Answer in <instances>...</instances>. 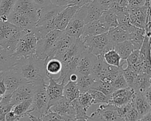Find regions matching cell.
I'll return each instance as SVG.
<instances>
[{"label": "cell", "instance_id": "cell-35", "mask_svg": "<svg viewBox=\"0 0 151 121\" xmlns=\"http://www.w3.org/2000/svg\"><path fill=\"white\" fill-rule=\"evenodd\" d=\"M99 19L106 23L110 28L118 26L117 15L110 10L103 11Z\"/></svg>", "mask_w": 151, "mask_h": 121}, {"label": "cell", "instance_id": "cell-41", "mask_svg": "<svg viewBox=\"0 0 151 121\" xmlns=\"http://www.w3.org/2000/svg\"><path fill=\"white\" fill-rule=\"evenodd\" d=\"M134 99V98H133ZM140 119V116L135 108L134 104L133 99L131 101L129 107L125 115L124 116V121H132V120H139Z\"/></svg>", "mask_w": 151, "mask_h": 121}, {"label": "cell", "instance_id": "cell-57", "mask_svg": "<svg viewBox=\"0 0 151 121\" xmlns=\"http://www.w3.org/2000/svg\"><path fill=\"white\" fill-rule=\"evenodd\" d=\"M0 1H1V0H0Z\"/></svg>", "mask_w": 151, "mask_h": 121}, {"label": "cell", "instance_id": "cell-52", "mask_svg": "<svg viewBox=\"0 0 151 121\" xmlns=\"http://www.w3.org/2000/svg\"><path fill=\"white\" fill-rule=\"evenodd\" d=\"M115 1L118 4V5L123 8L125 11H127V6H128V3L127 0H115Z\"/></svg>", "mask_w": 151, "mask_h": 121}, {"label": "cell", "instance_id": "cell-29", "mask_svg": "<svg viewBox=\"0 0 151 121\" xmlns=\"http://www.w3.org/2000/svg\"><path fill=\"white\" fill-rule=\"evenodd\" d=\"M80 93L77 83L75 82L68 81L64 86L63 96L69 102L78 98Z\"/></svg>", "mask_w": 151, "mask_h": 121}, {"label": "cell", "instance_id": "cell-45", "mask_svg": "<svg viewBox=\"0 0 151 121\" xmlns=\"http://www.w3.org/2000/svg\"><path fill=\"white\" fill-rule=\"evenodd\" d=\"M97 4L99 5V6L101 7V8L103 10H107L110 6V5L111 4V3L114 1V0H95Z\"/></svg>", "mask_w": 151, "mask_h": 121}, {"label": "cell", "instance_id": "cell-47", "mask_svg": "<svg viewBox=\"0 0 151 121\" xmlns=\"http://www.w3.org/2000/svg\"><path fill=\"white\" fill-rule=\"evenodd\" d=\"M19 118L12 112V110L9 111L5 116V120L8 121H15L19 120Z\"/></svg>", "mask_w": 151, "mask_h": 121}, {"label": "cell", "instance_id": "cell-32", "mask_svg": "<svg viewBox=\"0 0 151 121\" xmlns=\"http://www.w3.org/2000/svg\"><path fill=\"white\" fill-rule=\"evenodd\" d=\"M91 89L99 90L103 93L109 97L111 94V93L115 90V89L112 86L111 83L107 81H101L100 80H96V81L92 85Z\"/></svg>", "mask_w": 151, "mask_h": 121}, {"label": "cell", "instance_id": "cell-46", "mask_svg": "<svg viewBox=\"0 0 151 121\" xmlns=\"http://www.w3.org/2000/svg\"><path fill=\"white\" fill-rule=\"evenodd\" d=\"M128 6L135 8L142 6L146 2V0H127Z\"/></svg>", "mask_w": 151, "mask_h": 121}, {"label": "cell", "instance_id": "cell-51", "mask_svg": "<svg viewBox=\"0 0 151 121\" xmlns=\"http://www.w3.org/2000/svg\"><path fill=\"white\" fill-rule=\"evenodd\" d=\"M84 4H86V0H68V5H78L80 7Z\"/></svg>", "mask_w": 151, "mask_h": 121}, {"label": "cell", "instance_id": "cell-40", "mask_svg": "<svg viewBox=\"0 0 151 121\" xmlns=\"http://www.w3.org/2000/svg\"><path fill=\"white\" fill-rule=\"evenodd\" d=\"M122 68H122L121 70L119 71L118 74L113 79L112 82L111 83V84L112 85V86L114 87L115 90L128 87L127 82L122 73Z\"/></svg>", "mask_w": 151, "mask_h": 121}, {"label": "cell", "instance_id": "cell-43", "mask_svg": "<svg viewBox=\"0 0 151 121\" xmlns=\"http://www.w3.org/2000/svg\"><path fill=\"white\" fill-rule=\"evenodd\" d=\"M41 120H67V118L55 112H54L50 109H48L47 112L42 117Z\"/></svg>", "mask_w": 151, "mask_h": 121}, {"label": "cell", "instance_id": "cell-49", "mask_svg": "<svg viewBox=\"0 0 151 121\" xmlns=\"http://www.w3.org/2000/svg\"><path fill=\"white\" fill-rule=\"evenodd\" d=\"M39 8L45 6L47 5L50 4V0H31Z\"/></svg>", "mask_w": 151, "mask_h": 121}, {"label": "cell", "instance_id": "cell-12", "mask_svg": "<svg viewBox=\"0 0 151 121\" xmlns=\"http://www.w3.org/2000/svg\"><path fill=\"white\" fill-rule=\"evenodd\" d=\"M2 79L5 86L7 94H12L21 84L27 82L18 71L14 70L2 71Z\"/></svg>", "mask_w": 151, "mask_h": 121}, {"label": "cell", "instance_id": "cell-21", "mask_svg": "<svg viewBox=\"0 0 151 121\" xmlns=\"http://www.w3.org/2000/svg\"><path fill=\"white\" fill-rule=\"evenodd\" d=\"M117 106L110 103L101 104L97 110L99 112L103 120H120L116 110Z\"/></svg>", "mask_w": 151, "mask_h": 121}, {"label": "cell", "instance_id": "cell-53", "mask_svg": "<svg viewBox=\"0 0 151 121\" xmlns=\"http://www.w3.org/2000/svg\"><path fill=\"white\" fill-rule=\"evenodd\" d=\"M139 120L142 121H151V111L146 113V114L142 116Z\"/></svg>", "mask_w": 151, "mask_h": 121}, {"label": "cell", "instance_id": "cell-19", "mask_svg": "<svg viewBox=\"0 0 151 121\" xmlns=\"http://www.w3.org/2000/svg\"><path fill=\"white\" fill-rule=\"evenodd\" d=\"M109 26L99 18L97 20L88 22L84 26L82 33L80 37L93 36L104 33L109 31Z\"/></svg>", "mask_w": 151, "mask_h": 121}, {"label": "cell", "instance_id": "cell-27", "mask_svg": "<svg viewBox=\"0 0 151 121\" xmlns=\"http://www.w3.org/2000/svg\"><path fill=\"white\" fill-rule=\"evenodd\" d=\"M146 31L145 29L135 27V28L129 33V40L132 43L134 50H139L143 41Z\"/></svg>", "mask_w": 151, "mask_h": 121}, {"label": "cell", "instance_id": "cell-24", "mask_svg": "<svg viewBox=\"0 0 151 121\" xmlns=\"http://www.w3.org/2000/svg\"><path fill=\"white\" fill-rule=\"evenodd\" d=\"M113 49L119 54L122 60H126L129 54L134 50L133 45L129 40L114 43Z\"/></svg>", "mask_w": 151, "mask_h": 121}, {"label": "cell", "instance_id": "cell-28", "mask_svg": "<svg viewBox=\"0 0 151 121\" xmlns=\"http://www.w3.org/2000/svg\"><path fill=\"white\" fill-rule=\"evenodd\" d=\"M96 79L91 74H80L76 82L80 93L88 91L91 89Z\"/></svg>", "mask_w": 151, "mask_h": 121}, {"label": "cell", "instance_id": "cell-26", "mask_svg": "<svg viewBox=\"0 0 151 121\" xmlns=\"http://www.w3.org/2000/svg\"><path fill=\"white\" fill-rule=\"evenodd\" d=\"M32 99H29L14 105L11 110L19 118L26 117L31 112Z\"/></svg>", "mask_w": 151, "mask_h": 121}, {"label": "cell", "instance_id": "cell-15", "mask_svg": "<svg viewBox=\"0 0 151 121\" xmlns=\"http://www.w3.org/2000/svg\"><path fill=\"white\" fill-rule=\"evenodd\" d=\"M38 9L39 8L31 0H17L12 11L27 16L37 23Z\"/></svg>", "mask_w": 151, "mask_h": 121}, {"label": "cell", "instance_id": "cell-2", "mask_svg": "<svg viewBox=\"0 0 151 121\" xmlns=\"http://www.w3.org/2000/svg\"><path fill=\"white\" fill-rule=\"evenodd\" d=\"M47 79H41L33 83L34 91L31 97V112L28 115L31 120H41L48 109V97L46 91Z\"/></svg>", "mask_w": 151, "mask_h": 121}, {"label": "cell", "instance_id": "cell-48", "mask_svg": "<svg viewBox=\"0 0 151 121\" xmlns=\"http://www.w3.org/2000/svg\"><path fill=\"white\" fill-rule=\"evenodd\" d=\"M87 120H103L99 112L96 110L93 112L90 116H88Z\"/></svg>", "mask_w": 151, "mask_h": 121}, {"label": "cell", "instance_id": "cell-17", "mask_svg": "<svg viewBox=\"0 0 151 121\" xmlns=\"http://www.w3.org/2000/svg\"><path fill=\"white\" fill-rule=\"evenodd\" d=\"M50 110L64 116L68 120H76L74 110L70 103L64 96L52 104Z\"/></svg>", "mask_w": 151, "mask_h": 121}, {"label": "cell", "instance_id": "cell-9", "mask_svg": "<svg viewBox=\"0 0 151 121\" xmlns=\"http://www.w3.org/2000/svg\"><path fill=\"white\" fill-rule=\"evenodd\" d=\"M127 11L133 25L137 28L145 29L147 18L150 15V0H146L145 4L139 8L128 6Z\"/></svg>", "mask_w": 151, "mask_h": 121}, {"label": "cell", "instance_id": "cell-13", "mask_svg": "<svg viewBox=\"0 0 151 121\" xmlns=\"http://www.w3.org/2000/svg\"><path fill=\"white\" fill-rule=\"evenodd\" d=\"M48 83L46 86V91L48 97V108L57 100L63 97V89L64 84L59 83L54 79L47 73Z\"/></svg>", "mask_w": 151, "mask_h": 121}, {"label": "cell", "instance_id": "cell-30", "mask_svg": "<svg viewBox=\"0 0 151 121\" xmlns=\"http://www.w3.org/2000/svg\"><path fill=\"white\" fill-rule=\"evenodd\" d=\"M117 18L118 26L123 30L127 31L129 34L136 27L132 23L127 11H123L117 15Z\"/></svg>", "mask_w": 151, "mask_h": 121}, {"label": "cell", "instance_id": "cell-22", "mask_svg": "<svg viewBox=\"0 0 151 121\" xmlns=\"http://www.w3.org/2000/svg\"><path fill=\"white\" fill-rule=\"evenodd\" d=\"M86 6L87 14L85 19V24L98 19L101 16L103 10L95 0L84 4Z\"/></svg>", "mask_w": 151, "mask_h": 121}, {"label": "cell", "instance_id": "cell-38", "mask_svg": "<svg viewBox=\"0 0 151 121\" xmlns=\"http://www.w3.org/2000/svg\"><path fill=\"white\" fill-rule=\"evenodd\" d=\"M88 92L90 94L92 97L93 104L108 103L109 100V97L105 95L101 91L96 89H90L88 90Z\"/></svg>", "mask_w": 151, "mask_h": 121}, {"label": "cell", "instance_id": "cell-25", "mask_svg": "<svg viewBox=\"0 0 151 121\" xmlns=\"http://www.w3.org/2000/svg\"><path fill=\"white\" fill-rule=\"evenodd\" d=\"M107 34L110 40L114 44L129 40V32L119 26L110 28L107 31Z\"/></svg>", "mask_w": 151, "mask_h": 121}, {"label": "cell", "instance_id": "cell-50", "mask_svg": "<svg viewBox=\"0 0 151 121\" xmlns=\"http://www.w3.org/2000/svg\"><path fill=\"white\" fill-rule=\"evenodd\" d=\"M50 2L56 6H65L68 5V0H50Z\"/></svg>", "mask_w": 151, "mask_h": 121}, {"label": "cell", "instance_id": "cell-36", "mask_svg": "<svg viewBox=\"0 0 151 121\" xmlns=\"http://www.w3.org/2000/svg\"><path fill=\"white\" fill-rule=\"evenodd\" d=\"M103 58L108 64L117 67L120 66L122 61L120 55L113 48L106 52L103 55Z\"/></svg>", "mask_w": 151, "mask_h": 121}, {"label": "cell", "instance_id": "cell-18", "mask_svg": "<svg viewBox=\"0 0 151 121\" xmlns=\"http://www.w3.org/2000/svg\"><path fill=\"white\" fill-rule=\"evenodd\" d=\"M34 84L32 83L25 82L21 84L11 94V103L14 106L25 100L31 99L33 94Z\"/></svg>", "mask_w": 151, "mask_h": 121}, {"label": "cell", "instance_id": "cell-3", "mask_svg": "<svg viewBox=\"0 0 151 121\" xmlns=\"http://www.w3.org/2000/svg\"><path fill=\"white\" fill-rule=\"evenodd\" d=\"M29 31L0 19V46L13 54L19 39Z\"/></svg>", "mask_w": 151, "mask_h": 121}, {"label": "cell", "instance_id": "cell-20", "mask_svg": "<svg viewBox=\"0 0 151 121\" xmlns=\"http://www.w3.org/2000/svg\"><path fill=\"white\" fill-rule=\"evenodd\" d=\"M7 20L18 27L30 31L36 25V23L27 16L14 11H11L7 18Z\"/></svg>", "mask_w": 151, "mask_h": 121}, {"label": "cell", "instance_id": "cell-34", "mask_svg": "<svg viewBox=\"0 0 151 121\" xmlns=\"http://www.w3.org/2000/svg\"><path fill=\"white\" fill-rule=\"evenodd\" d=\"M11 94L5 93L2 96L0 102V120H5V115L10 111L14 106L11 103Z\"/></svg>", "mask_w": 151, "mask_h": 121}, {"label": "cell", "instance_id": "cell-14", "mask_svg": "<svg viewBox=\"0 0 151 121\" xmlns=\"http://www.w3.org/2000/svg\"><path fill=\"white\" fill-rule=\"evenodd\" d=\"M79 8L80 6L78 5H68L65 6V8L57 15L54 19L55 29L64 31L69 21Z\"/></svg>", "mask_w": 151, "mask_h": 121}, {"label": "cell", "instance_id": "cell-42", "mask_svg": "<svg viewBox=\"0 0 151 121\" xmlns=\"http://www.w3.org/2000/svg\"><path fill=\"white\" fill-rule=\"evenodd\" d=\"M122 73L128 86L131 87L137 74L130 66L127 65L126 68H122Z\"/></svg>", "mask_w": 151, "mask_h": 121}, {"label": "cell", "instance_id": "cell-44", "mask_svg": "<svg viewBox=\"0 0 151 121\" xmlns=\"http://www.w3.org/2000/svg\"><path fill=\"white\" fill-rule=\"evenodd\" d=\"M139 57V50H134L126 59V63L129 66H133L136 64Z\"/></svg>", "mask_w": 151, "mask_h": 121}, {"label": "cell", "instance_id": "cell-55", "mask_svg": "<svg viewBox=\"0 0 151 121\" xmlns=\"http://www.w3.org/2000/svg\"><path fill=\"white\" fill-rule=\"evenodd\" d=\"M78 74L76 71V72L70 74V76L69 77V81L76 83L78 80Z\"/></svg>", "mask_w": 151, "mask_h": 121}, {"label": "cell", "instance_id": "cell-33", "mask_svg": "<svg viewBox=\"0 0 151 121\" xmlns=\"http://www.w3.org/2000/svg\"><path fill=\"white\" fill-rule=\"evenodd\" d=\"M62 68L60 60L57 58H50L45 61V70L47 73L50 75H55L60 73Z\"/></svg>", "mask_w": 151, "mask_h": 121}, {"label": "cell", "instance_id": "cell-1", "mask_svg": "<svg viewBox=\"0 0 151 121\" xmlns=\"http://www.w3.org/2000/svg\"><path fill=\"white\" fill-rule=\"evenodd\" d=\"M12 70L18 71L27 82L47 79L45 60H41L35 55L28 58H17Z\"/></svg>", "mask_w": 151, "mask_h": 121}, {"label": "cell", "instance_id": "cell-4", "mask_svg": "<svg viewBox=\"0 0 151 121\" xmlns=\"http://www.w3.org/2000/svg\"><path fill=\"white\" fill-rule=\"evenodd\" d=\"M81 38L85 50L96 56L103 55L106 52L113 48L114 43L110 40L107 31L103 34L86 36Z\"/></svg>", "mask_w": 151, "mask_h": 121}, {"label": "cell", "instance_id": "cell-6", "mask_svg": "<svg viewBox=\"0 0 151 121\" xmlns=\"http://www.w3.org/2000/svg\"><path fill=\"white\" fill-rule=\"evenodd\" d=\"M37 40L32 31L27 32L18 41L13 55L17 58H28L35 55Z\"/></svg>", "mask_w": 151, "mask_h": 121}, {"label": "cell", "instance_id": "cell-54", "mask_svg": "<svg viewBox=\"0 0 151 121\" xmlns=\"http://www.w3.org/2000/svg\"><path fill=\"white\" fill-rule=\"evenodd\" d=\"M6 91V89L5 87V86L4 83V81L2 79L0 80V96H3Z\"/></svg>", "mask_w": 151, "mask_h": 121}, {"label": "cell", "instance_id": "cell-39", "mask_svg": "<svg viewBox=\"0 0 151 121\" xmlns=\"http://www.w3.org/2000/svg\"><path fill=\"white\" fill-rule=\"evenodd\" d=\"M77 99L81 106L86 112L91 105L93 104L92 97L88 91L80 93Z\"/></svg>", "mask_w": 151, "mask_h": 121}, {"label": "cell", "instance_id": "cell-11", "mask_svg": "<svg viewBox=\"0 0 151 121\" xmlns=\"http://www.w3.org/2000/svg\"><path fill=\"white\" fill-rule=\"evenodd\" d=\"M134 94V90L129 86L123 89H116L109 96L108 103L117 107L122 106L133 100Z\"/></svg>", "mask_w": 151, "mask_h": 121}, {"label": "cell", "instance_id": "cell-7", "mask_svg": "<svg viewBox=\"0 0 151 121\" xmlns=\"http://www.w3.org/2000/svg\"><path fill=\"white\" fill-rule=\"evenodd\" d=\"M63 32V31L54 29L48 32L42 38L38 40L35 55L41 60H46L53 44Z\"/></svg>", "mask_w": 151, "mask_h": 121}, {"label": "cell", "instance_id": "cell-23", "mask_svg": "<svg viewBox=\"0 0 151 121\" xmlns=\"http://www.w3.org/2000/svg\"><path fill=\"white\" fill-rule=\"evenodd\" d=\"M134 104L140 117L146 113L151 111V103L139 93H135L134 96Z\"/></svg>", "mask_w": 151, "mask_h": 121}, {"label": "cell", "instance_id": "cell-37", "mask_svg": "<svg viewBox=\"0 0 151 121\" xmlns=\"http://www.w3.org/2000/svg\"><path fill=\"white\" fill-rule=\"evenodd\" d=\"M76 114V120H87L88 116L87 115L86 111L83 108L80 104L78 99H76L70 102Z\"/></svg>", "mask_w": 151, "mask_h": 121}, {"label": "cell", "instance_id": "cell-8", "mask_svg": "<svg viewBox=\"0 0 151 121\" xmlns=\"http://www.w3.org/2000/svg\"><path fill=\"white\" fill-rule=\"evenodd\" d=\"M86 14V6L85 5H83L77 9L71 18L64 30V33L75 38H79L85 25Z\"/></svg>", "mask_w": 151, "mask_h": 121}, {"label": "cell", "instance_id": "cell-5", "mask_svg": "<svg viewBox=\"0 0 151 121\" xmlns=\"http://www.w3.org/2000/svg\"><path fill=\"white\" fill-rule=\"evenodd\" d=\"M97 57V62L91 69L90 74L97 80L111 83L121 70L123 65L120 64L119 67L111 66L104 61L103 55Z\"/></svg>", "mask_w": 151, "mask_h": 121}, {"label": "cell", "instance_id": "cell-31", "mask_svg": "<svg viewBox=\"0 0 151 121\" xmlns=\"http://www.w3.org/2000/svg\"><path fill=\"white\" fill-rule=\"evenodd\" d=\"M17 0H1L0 1V19L7 20V18L12 11Z\"/></svg>", "mask_w": 151, "mask_h": 121}, {"label": "cell", "instance_id": "cell-56", "mask_svg": "<svg viewBox=\"0 0 151 121\" xmlns=\"http://www.w3.org/2000/svg\"><path fill=\"white\" fill-rule=\"evenodd\" d=\"M2 96H0V102H1V101L2 100Z\"/></svg>", "mask_w": 151, "mask_h": 121}, {"label": "cell", "instance_id": "cell-10", "mask_svg": "<svg viewBox=\"0 0 151 121\" xmlns=\"http://www.w3.org/2000/svg\"><path fill=\"white\" fill-rule=\"evenodd\" d=\"M76 38H77L65 34L63 31V33L59 36L53 44L48 54L46 60L52 58L58 59V58L70 47Z\"/></svg>", "mask_w": 151, "mask_h": 121}, {"label": "cell", "instance_id": "cell-16", "mask_svg": "<svg viewBox=\"0 0 151 121\" xmlns=\"http://www.w3.org/2000/svg\"><path fill=\"white\" fill-rule=\"evenodd\" d=\"M97 60V57L84 50L81 53L76 66V71L80 74H89Z\"/></svg>", "mask_w": 151, "mask_h": 121}]
</instances>
